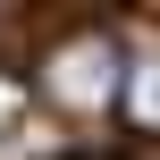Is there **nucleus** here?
<instances>
[{
    "instance_id": "obj_2",
    "label": "nucleus",
    "mask_w": 160,
    "mask_h": 160,
    "mask_svg": "<svg viewBox=\"0 0 160 160\" xmlns=\"http://www.w3.org/2000/svg\"><path fill=\"white\" fill-rule=\"evenodd\" d=\"M118 118H127V135H152L160 143V42L127 59V101H118Z\"/></svg>"
},
{
    "instance_id": "obj_1",
    "label": "nucleus",
    "mask_w": 160,
    "mask_h": 160,
    "mask_svg": "<svg viewBox=\"0 0 160 160\" xmlns=\"http://www.w3.org/2000/svg\"><path fill=\"white\" fill-rule=\"evenodd\" d=\"M127 42L110 34V25H68L42 59H34V76H42V101L51 110H68V118H118V101H127Z\"/></svg>"
},
{
    "instance_id": "obj_3",
    "label": "nucleus",
    "mask_w": 160,
    "mask_h": 160,
    "mask_svg": "<svg viewBox=\"0 0 160 160\" xmlns=\"http://www.w3.org/2000/svg\"><path fill=\"white\" fill-rule=\"evenodd\" d=\"M76 160H101V152H76Z\"/></svg>"
}]
</instances>
